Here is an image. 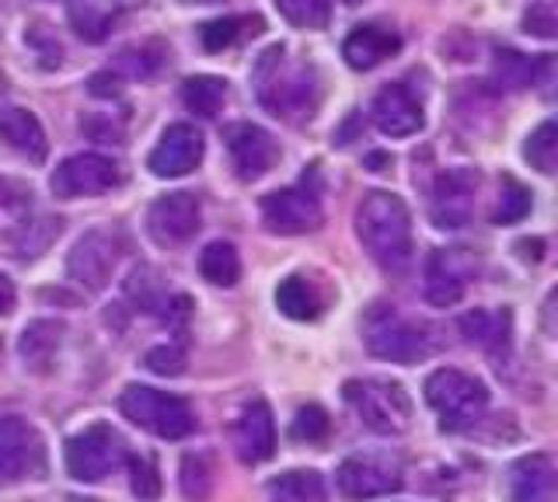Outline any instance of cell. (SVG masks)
<instances>
[{
    "label": "cell",
    "mask_w": 558,
    "mask_h": 502,
    "mask_svg": "<svg viewBox=\"0 0 558 502\" xmlns=\"http://www.w3.org/2000/svg\"><path fill=\"white\" fill-rule=\"evenodd\" d=\"M276 307H279V315H287L293 321H314L322 315V297L314 293V286L304 276H287V280L276 286Z\"/></svg>",
    "instance_id": "cell-26"
},
{
    "label": "cell",
    "mask_w": 558,
    "mask_h": 502,
    "mask_svg": "<svg viewBox=\"0 0 558 502\" xmlns=\"http://www.w3.org/2000/svg\"><path fill=\"white\" fill-rule=\"evenodd\" d=\"M336 485L345 499H377V495H391L401 489V475L398 467L377 457H349L339 464Z\"/></svg>",
    "instance_id": "cell-17"
},
{
    "label": "cell",
    "mask_w": 558,
    "mask_h": 502,
    "mask_svg": "<svg viewBox=\"0 0 558 502\" xmlns=\"http://www.w3.org/2000/svg\"><path fill=\"white\" fill-rule=\"evenodd\" d=\"M199 276L209 286H234L241 280V255L231 241H209L199 252Z\"/></svg>",
    "instance_id": "cell-27"
},
{
    "label": "cell",
    "mask_w": 558,
    "mask_h": 502,
    "mask_svg": "<svg viewBox=\"0 0 558 502\" xmlns=\"http://www.w3.org/2000/svg\"><path fill=\"white\" fill-rule=\"evenodd\" d=\"M363 345L371 350V356L388 359V363H401V367L426 359L433 353V342L426 335V328L409 321L391 304H374L363 315Z\"/></svg>",
    "instance_id": "cell-4"
},
{
    "label": "cell",
    "mask_w": 558,
    "mask_h": 502,
    "mask_svg": "<svg viewBox=\"0 0 558 502\" xmlns=\"http://www.w3.org/2000/svg\"><path fill=\"white\" fill-rule=\"evenodd\" d=\"M252 84H255L262 109L287 126L307 123L322 98L318 71H314L311 63L290 60L283 46H269L266 53L255 60Z\"/></svg>",
    "instance_id": "cell-1"
},
{
    "label": "cell",
    "mask_w": 558,
    "mask_h": 502,
    "mask_svg": "<svg viewBox=\"0 0 558 502\" xmlns=\"http://www.w3.org/2000/svg\"><path fill=\"white\" fill-rule=\"evenodd\" d=\"M527 213H531V193L517 179H502L496 210H493V223L506 228V223H520Z\"/></svg>",
    "instance_id": "cell-36"
},
{
    "label": "cell",
    "mask_w": 558,
    "mask_h": 502,
    "mask_svg": "<svg viewBox=\"0 0 558 502\" xmlns=\"http://www.w3.org/2000/svg\"><path fill=\"white\" fill-rule=\"evenodd\" d=\"M126 443L109 423H95L66 440V472L77 481H101L119 464H126Z\"/></svg>",
    "instance_id": "cell-9"
},
{
    "label": "cell",
    "mask_w": 558,
    "mask_h": 502,
    "mask_svg": "<svg viewBox=\"0 0 558 502\" xmlns=\"http://www.w3.org/2000/svg\"><path fill=\"white\" fill-rule=\"evenodd\" d=\"M523 158L531 161V168H537L541 175H551L555 171V161H558V126L551 123H541L531 136L527 144H523Z\"/></svg>",
    "instance_id": "cell-34"
},
{
    "label": "cell",
    "mask_w": 558,
    "mask_h": 502,
    "mask_svg": "<svg viewBox=\"0 0 558 502\" xmlns=\"http://www.w3.org/2000/svg\"><path fill=\"white\" fill-rule=\"evenodd\" d=\"M52 237H60V220H28L17 228V234L11 237V248L17 258H35V255H43L49 248V241Z\"/></svg>",
    "instance_id": "cell-33"
},
{
    "label": "cell",
    "mask_w": 558,
    "mask_h": 502,
    "mask_svg": "<svg viewBox=\"0 0 558 502\" xmlns=\"http://www.w3.org/2000/svg\"><path fill=\"white\" fill-rule=\"evenodd\" d=\"M401 49V39L395 32L380 25H360L356 32H349V39L342 42V57L353 71H374L388 57H395Z\"/></svg>",
    "instance_id": "cell-22"
},
{
    "label": "cell",
    "mask_w": 558,
    "mask_h": 502,
    "mask_svg": "<svg viewBox=\"0 0 558 502\" xmlns=\"http://www.w3.org/2000/svg\"><path fill=\"white\" fill-rule=\"evenodd\" d=\"M70 502H92V499H70Z\"/></svg>",
    "instance_id": "cell-46"
},
{
    "label": "cell",
    "mask_w": 558,
    "mask_h": 502,
    "mask_svg": "<svg viewBox=\"0 0 558 502\" xmlns=\"http://www.w3.org/2000/svg\"><path fill=\"white\" fill-rule=\"evenodd\" d=\"M119 412L126 415L133 426L161 440H185L189 432L196 429V412L189 408L185 397L147 388V384H130L122 391Z\"/></svg>",
    "instance_id": "cell-6"
},
{
    "label": "cell",
    "mask_w": 558,
    "mask_h": 502,
    "mask_svg": "<svg viewBox=\"0 0 558 502\" xmlns=\"http://www.w3.org/2000/svg\"><path fill=\"white\" fill-rule=\"evenodd\" d=\"M371 119L384 136H412L426 123L423 106H418V98L405 88V84H388V88H380L371 106Z\"/></svg>",
    "instance_id": "cell-19"
},
{
    "label": "cell",
    "mask_w": 558,
    "mask_h": 502,
    "mask_svg": "<svg viewBox=\"0 0 558 502\" xmlns=\"http://www.w3.org/2000/svg\"><path fill=\"white\" fill-rule=\"evenodd\" d=\"M182 101L189 112H196L203 119H214L223 101H227V81L223 77H209V74H199V77H189L182 84Z\"/></svg>",
    "instance_id": "cell-29"
},
{
    "label": "cell",
    "mask_w": 558,
    "mask_h": 502,
    "mask_svg": "<svg viewBox=\"0 0 558 502\" xmlns=\"http://www.w3.org/2000/svg\"><path fill=\"white\" fill-rule=\"evenodd\" d=\"M206 154V140L196 126L174 123L161 133V140L150 150L147 168L154 179H185L189 171H196Z\"/></svg>",
    "instance_id": "cell-15"
},
{
    "label": "cell",
    "mask_w": 558,
    "mask_h": 502,
    "mask_svg": "<svg viewBox=\"0 0 558 502\" xmlns=\"http://www.w3.org/2000/svg\"><path fill=\"white\" fill-rule=\"evenodd\" d=\"M520 258H534V262H537V258H541V248H545V241H520Z\"/></svg>",
    "instance_id": "cell-45"
},
{
    "label": "cell",
    "mask_w": 558,
    "mask_h": 502,
    "mask_svg": "<svg viewBox=\"0 0 558 502\" xmlns=\"http://www.w3.org/2000/svg\"><path fill=\"white\" fill-rule=\"evenodd\" d=\"M551 485H555L551 457L531 454L510 467V475H506V495H510V502H548Z\"/></svg>",
    "instance_id": "cell-21"
},
{
    "label": "cell",
    "mask_w": 558,
    "mask_h": 502,
    "mask_svg": "<svg viewBox=\"0 0 558 502\" xmlns=\"http://www.w3.org/2000/svg\"><path fill=\"white\" fill-rule=\"evenodd\" d=\"M46 475V443L39 429L17 415L0 419V489Z\"/></svg>",
    "instance_id": "cell-10"
},
{
    "label": "cell",
    "mask_w": 558,
    "mask_h": 502,
    "mask_svg": "<svg viewBox=\"0 0 558 502\" xmlns=\"http://www.w3.org/2000/svg\"><path fill=\"white\" fill-rule=\"evenodd\" d=\"M144 367L157 377H179L185 370V350L182 345H154L144 356Z\"/></svg>",
    "instance_id": "cell-40"
},
{
    "label": "cell",
    "mask_w": 558,
    "mask_h": 502,
    "mask_svg": "<svg viewBox=\"0 0 558 502\" xmlns=\"http://www.w3.org/2000/svg\"><path fill=\"white\" fill-rule=\"evenodd\" d=\"M262 220L272 234L296 237V234H311L322 228L325 210H322V188H318V171H307V175L279 188V193L262 199Z\"/></svg>",
    "instance_id": "cell-7"
},
{
    "label": "cell",
    "mask_w": 558,
    "mask_h": 502,
    "mask_svg": "<svg viewBox=\"0 0 558 502\" xmlns=\"http://www.w3.org/2000/svg\"><path fill=\"white\" fill-rule=\"evenodd\" d=\"M426 402L440 415L444 432H461L475 426L488 408V388L464 370L440 367L426 377Z\"/></svg>",
    "instance_id": "cell-5"
},
{
    "label": "cell",
    "mask_w": 558,
    "mask_h": 502,
    "mask_svg": "<svg viewBox=\"0 0 558 502\" xmlns=\"http://www.w3.org/2000/svg\"><path fill=\"white\" fill-rule=\"evenodd\" d=\"M475 258H471L464 248H440L429 255L426 262V283H423V293H426V304L433 307H453L458 304L471 280H475Z\"/></svg>",
    "instance_id": "cell-14"
},
{
    "label": "cell",
    "mask_w": 558,
    "mask_h": 502,
    "mask_svg": "<svg viewBox=\"0 0 558 502\" xmlns=\"http://www.w3.org/2000/svg\"><path fill=\"white\" fill-rule=\"evenodd\" d=\"M87 88H92V95H98V98H116L119 95V77L112 71H101V74L92 77Z\"/></svg>",
    "instance_id": "cell-43"
},
{
    "label": "cell",
    "mask_w": 558,
    "mask_h": 502,
    "mask_svg": "<svg viewBox=\"0 0 558 502\" xmlns=\"http://www.w3.org/2000/svg\"><path fill=\"white\" fill-rule=\"evenodd\" d=\"M356 237L366 255L388 272H401L412 262V213L401 196L374 188L360 199L356 210Z\"/></svg>",
    "instance_id": "cell-2"
},
{
    "label": "cell",
    "mask_w": 558,
    "mask_h": 502,
    "mask_svg": "<svg viewBox=\"0 0 558 502\" xmlns=\"http://www.w3.org/2000/svg\"><path fill=\"white\" fill-rule=\"evenodd\" d=\"M28 188L17 185L11 179H0V210H22V206H28Z\"/></svg>",
    "instance_id": "cell-42"
},
{
    "label": "cell",
    "mask_w": 558,
    "mask_h": 502,
    "mask_svg": "<svg viewBox=\"0 0 558 502\" xmlns=\"http://www.w3.org/2000/svg\"><path fill=\"white\" fill-rule=\"evenodd\" d=\"M478 171L475 168H450L433 185L429 196V217L440 231H461L475 213V193H478Z\"/></svg>",
    "instance_id": "cell-12"
},
{
    "label": "cell",
    "mask_w": 558,
    "mask_h": 502,
    "mask_svg": "<svg viewBox=\"0 0 558 502\" xmlns=\"http://www.w3.org/2000/svg\"><path fill=\"white\" fill-rule=\"evenodd\" d=\"M555 28H558V19H555V4H551V0H537V4L527 14H523V32H527V36L555 39Z\"/></svg>",
    "instance_id": "cell-41"
},
{
    "label": "cell",
    "mask_w": 558,
    "mask_h": 502,
    "mask_svg": "<svg viewBox=\"0 0 558 502\" xmlns=\"http://www.w3.org/2000/svg\"><path fill=\"white\" fill-rule=\"evenodd\" d=\"M203 223V206L192 193H168L161 199H154L150 213H147V231L157 245H185V241L196 237Z\"/></svg>",
    "instance_id": "cell-16"
},
{
    "label": "cell",
    "mask_w": 558,
    "mask_h": 502,
    "mask_svg": "<svg viewBox=\"0 0 558 502\" xmlns=\"http://www.w3.org/2000/svg\"><path fill=\"white\" fill-rule=\"evenodd\" d=\"M122 252H126V241L119 231L109 228H95L74 241V248L66 255V276L87 293H101L112 283V276L122 262Z\"/></svg>",
    "instance_id": "cell-8"
},
{
    "label": "cell",
    "mask_w": 558,
    "mask_h": 502,
    "mask_svg": "<svg viewBox=\"0 0 558 502\" xmlns=\"http://www.w3.org/2000/svg\"><path fill=\"white\" fill-rule=\"evenodd\" d=\"M328 429H331L328 412L322 405H304L290 426V437L301 440V443H322L328 437Z\"/></svg>",
    "instance_id": "cell-37"
},
{
    "label": "cell",
    "mask_w": 558,
    "mask_h": 502,
    "mask_svg": "<svg viewBox=\"0 0 558 502\" xmlns=\"http://www.w3.org/2000/svg\"><path fill=\"white\" fill-rule=\"evenodd\" d=\"M63 335H66L63 321H52V318L32 321L25 325L22 339H17V356H22V363L32 374H49L63 345Z\"/></svg>",
    "instance_id": "cell-23"
},
{
    "label": "cell",
    "mask_w": 558,
    "mask_h": 502,
    "mask_svg": "<svg viewBox=\"0 0 558 502\" xmlns=\"http://www.w3.org/2000/svg\"><path fill=\"white\" fill-rule=\"evenodd\" d=\"M70 19H74V28H77V36L87 39V42H98L105 39L112 32V14H101L95 4H77L74 11H70Z\"/></svg>",
    "instance_id": "cell-39"
},
{
    "label": "cell",
    "mask_w": 558,
    "mask_h": 502,
    "mask_svg": "<svg viewBox=\"0 0 558 502\" xmlns=\"http://www.w3.org/2000/svg\"><path fill=\"white\" fill-rule=\"evenodd\" d=\"M272 502H325V478L318 472H287L269 481Z\"/></svg>",
    "instance_id": "cell-30"
},
{
    "label": "cell",
    "mask_w": 558,
    "mask_h": 502,
    "mask_svg": "<svg viewBox=\"0 0 558 502\" xmlns=\"http://www.w3.org/2000/svg\"><path fill=\"white\" fill-rule=\"evenodd\" d=\"M214 481H217L214 457L203 454V450L182 457V492L189 502H206L209 492H214Z\"/></svg>",
    "instance_id": "cell-31"
},
{
    "label": "cell",
    "mask_w": 558,
    "mask_h": 502,
    "mask_svg": "<svg viewBox=\"0 0 558 502\" xmlns=\"http://www.w3.org/2000/svg\"><path fill=\"white\" fill-rule=\"evenodd\" d=\"M11 307H14V283L0 272V315H8Z\"/></svg>",
    "instance_id": "cell-44"
},
{
    "label": "cell",
    "mask_w": 558,
    "mask_h": 502,
    "mask_svg": "<svg viewBox=\"0 0 558 502\" xmlns=\"http://www.w3.org/2000/svg\"><path fill=\"white\" fill-rule=\"evenodd\" d=\"M223 144L241 182H258L279 164V144L269 130L255 123H231L223 130Z\"/></svg>",
    "instance_id": "cell-13"
},
{
    "label": "cell",
    "mask_w": 558,
    "mask_h": 502,
    "mask_svg": "<svg viewBox=\"0 0 558 502\" xmlns=\"http://www.w3.org/2000/svg\"><path fill=\"white\" fill-rule=\"evenodd\" d=\"M0 144L11 147L17 158L43 164L49 154V140L43 123L28 109H4L0 112Z\"/></svg>",
    "instance_id": "cell-20"
},
{
    "label": "cell",
    "mask_w": 558,
    "mask_h": 502,
    "mask_svg": "<svg viewBox=\"0 0 558 502\" xmlns=\"http://www.w3.org/2000/svg\"><path fill=\"white\" fill-rule=\"evenodd\" d=\"M231 440H234V450H238V457L244 464L269 461L276 454V419H272V408L266 402L244 405L241 415L234 419Z\"/></svg>",
    "instance_id": "cell-18"
},
{
    "label": "cell",
    "mask_w": 558,
    "mask_h": 502,
    "mask_svg": "<svg viewBox=\"0 0 558 502\" xmlns=\"http://www.w3.org/2000/svg\"><path fill=\"white\" fill-rule=\"evenodd\" d=\"M342 397L356 412V419L377 437H401L412 429V397L395 380H345Z\"/></svg>",
    "instance_id": "cell-3"
},
{
    "label": "cell",
    "mask_w": 558,
    "mask_h": 502,
    "mask_svg": "<svg viewBox=\"0 0 558 502\" xmlns=\"http://www.w3.org/2000/svg\"><path fill=\"white\" fill-rule=\"evenodd\" d=\"M545 71H548V60L537 63V60L523 57V53H513V49H499L496 60H493V81H496V88H502V91L534 88Z\"/></svg>",
    "instance_id": "cell-25"
},
{
    "label": "cell",
    "mask_w": 558,
    "mask_h": 502,
    "mask_svg": "<svg viewBox=\"0 0 558 502\" xmlns=\"http://www.w3.org/2000/svg\"><path fill=\"white\" fill-rule=\"evenodd\" d=\"M165 63V49L157 42H140L122 49L116 57V74H126V77H150L157 74V66Z\"/></svg>",
    "instance_id": "cell-35"
},
{
    "label": "cell",
    "mask_w": 558,
    "mask_h": 502,
    "mask_svg": "<svg viewBox=\"0 0 558 502\" xmlns=\"http://www.w3.org/2000/svg\"><path fill=\"white\" fill-rule=\"evenodd\" d=\"M126 464H130L133 495L140 502H157V499H161V475H157L154 461H147V457H126Z\"/></svg>",
    "instance_id": "cell-38"
},
{
    "label": "cell",
    "mask_w": 558,
    "mask_h": 502,
    "mask_svg": "<svg viewBox=\"0 0 558 502\" xmlns=\"http://www.w3.org/2000/svg\"><path fill=\"white\" fill-rule=\"evenodd\" d=\"M266 28V22L258 14H244V19H217V22H206L199 28V42L209 49V53H220V49L234 46L244 36H258Z\"/></svg>",
    "instance_id": "cell-28"
},
{
    "label": "cell",
    "mask_w": 558,
    "mask_h": 502,
    "mask_svg": "<svg viewBox=\"0 0 558 502\" xmlns=\"http://www.w3.org/2000/svg\"><path fill=\"white\" fill-rule=\"evenodd\" d=\"M461 332L471 345L502 353L510 345V310H471L461 318Z\"/></svg>",
    "instance_id": "cell-24"
},
{
    "label": "cell",
    "mask_w": 558,
    "mask_h": 502,
    "mask_svg": "<svg viewBox=\"0 0 558 502\" xmlns=\"http://www.w3.org/2000/svg\"><path fill=\"white\" fill-rule=\"evenodd\" d=\"M119 185V164L105 154H74L57 164L49 188L57 199H92Z\"/></svg>",
    "instance_id": "cell-11"
},
{
    "label": "cell",
    "mask_w": 558,
    "mask_h": 502,
    "mask_svg": "<svg viewBox=\"0 0 558 502\" xmlns=\"http://www.w3.org/2000/svg\"><path fill=\"white\" fill-rule=\"evenodd\" d=\"M272 4L293 28H304V32H318L331 22L328 0H272Z\"/></svg>",
    "instance_id": "cell-32"
}]
</instances>
